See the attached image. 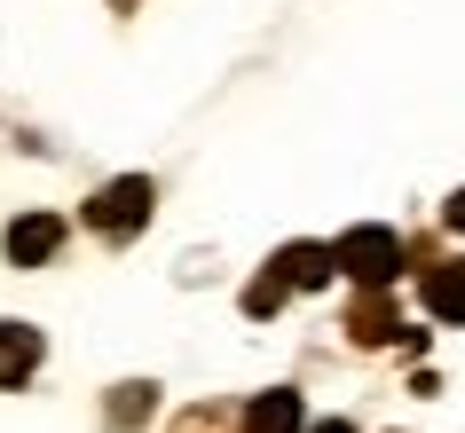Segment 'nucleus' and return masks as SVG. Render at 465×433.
Listing matches in <instances>:
<instances>
[{"label": "nucleus", "mask_w": 465, "mask_h": 433, "mask_svg": "<svg viewBox=\"0 0 465 433\" xmlns=\"http://www.w3.org/2000/svg\"><path fill=\"white\" fill-rule=\"evenodd\" d=\"M150 205H158V190H150L143 173H119V182H103V190H95L87 229H95V237H134V229L150 221Z\"/></svg>", "instance_id": "f03ea898"}, {"label": "nucleus", "mask_w": 465, "mask_h": 433, "mask_svg": "<svg viewBox=\"0 0 465 433\" xmlns=\"http://www.w3.org/2000/svg\"><path fill=\"white\" fill-rule=\"evenodd\" d=\"M316 433H355V426H340V418H323V426H316Z\"/></svg>", "instance_id": "ddd939ff"}, {"label": "nucleus", "mask_w": 465, "mask_h": 433, "mask_svg": "<svg viewBox=\"0 0 465 433\" xmlns=\"http://www.w3.org/2000/svg\"><path fill=\"white\" fill-rule=\"evenodd\" d=\"M347 339L355 347H387V339H411V323H402V308L387 291H355L347 300Z\"/></svg>", "instance_id": "7ed1b4c3"}, {"label": "nucleus", "mask_w": 465, "mask_h": 433, "mask_svg": "<svg viewBox=\"0 0 465 433\" xmlns=\"http://www.w3.org/2000/svg\"><path fill=\"white\" fill-rule=\"evenodd\" d=\"M237 426H245V433H300V394H284V386H269V394H252Z\"/></svg>", "instance_id": "0eeeda50"}, {"label": "nucleus", "mask_w": 465, "mask_h": 433, "mask_svg": "<svg viewBox=\"0 0 465 433\" xmlns=\"http://www.w3.org/2000/svg\"><path fill=\"white\" fill-rule=\"evenodd\" d=\"M284 291H292V284H284L276 268H269V276H252V284H245V315H252V323H261V315H276V308H284Z\"/></svg>", "instance_id": "9d476101"}, {"label": "nucleus", "mask_w": 465, "mask_h": 433, "mask_svg": "<svg viewBox=\"0 0 465 433\" xmlns=\"http://www.w3.org/2000/svg\"><path fill=\"white\" fill-rule=\"evenodd\" d=\"M173 433H229V418H221V409H190Z\"/></svg>", "instance_id": "9b49d317"}, {"label": "nucleus", "mask_w": 465, "mask_h": 433, "mask_svg": "<svg viewBox=\"0 0 465 433\" xmlns=\"http://www.w3.org/2000/svg\"><path fill=\"white\" fill-rule=\"evenodd\" d=\"M55 244H64V221H55V213H25V221H8V261H16V268L55 261Z\"/></svg>", "instance_id": "20e7f679"}, {"label": "nucleus", "mask_w": 465, "mask_h": 433, "mask_svg": "<svg viewBox=\"0 0 465 433\" xmlns=\"http://www.w3.org/2000/svg\"><path fill=\"white\" fill-rule=\"evenodd\" d=\"M331 252H340V276H355V291H387L394 268H402V237H394V229H379V221L347 229Z\"/></svg>", "instance_id": "f257e3e1"}, {"label": "nucleus", "mask_w": 465, "mask_h": 433, "mask_svg": "<svg viewBox=\"0 0 465 433\" xmlns=\"http://www.w3.org/2000/svg\"><path fill=\"white\" fill-rule=\"evenodd\" d=\"M150 409H158V386H150V379H143V386L126 379V386H111V402H103V418H111V426L126 433V426H143Z\"/></svg>", "instance_id": "1a4fd4ad"}, {"label": "nucleus", "mask_w": 465, "mask_h": 433, "mask_svg": "<svg viewBox=\"0 0 465 433\" xmlns=\"http://www.w3.org/2000/svg\"><path fill=\"white\" fill-rule=\"evenodd\" d=\"M276 276L292 291H316V284L340 276V252H331V244H284V252H276Z\"/></svg>", "instance_id": "39448f33"}, {"label": "nucleus", "mask_w": 465, "mask_h": 433, "mask_svg": "<svg viewBox=\"0 0 465 433\" xmlns=\"http://www.w3.org/2000/svg\"><path fill=\"white\" fill-rule=\"evenodd\" d=\"M40 370V331L32 323H0V386H25Z\"/></svg>", "instance_id": "6e6552de"}, {"label": "nucleus", "mask_w": 465, "mask_h": 433, "mask_svg": "<svg viewBox=\"0 0 465 433\" xmlns=\"http://www.w3.org/2000/svg\"><path fill=\"white\" fill-rule=\"evenodd\" d=\"M111 8H134V0H111Z\"/></svg>", "instance_id": "4468645a"}, {"label": "nucleus", "mask_w": 465, "mask_h": 433, "mask_svg": "<svg viewBox=\"0 0 465 433\" xmlns=\"http://www.w3.org/2000/svg\"><path fill=\"white\" fill-rule=\"evenodd\" d=\"M418 291H426V308H434L441 323H465V261H434L418 276Z\"/></svg>", "instance_id": "423d86ee"}, {"label": "nucleus", "mask_w": 465, "mask_h": 433, "mask_svg": "<svg viewBox=\"0 0 465 433\" xmlns=\"http://www.w3.org/2000/svg\"><path fill=\"white\" fill-rule=\"evenodd\" d=\"M441 221H450V229H465V190L450 197V205H441Z\"/></svg>", "instance_id": "f8f14e48"}]
</instances>
